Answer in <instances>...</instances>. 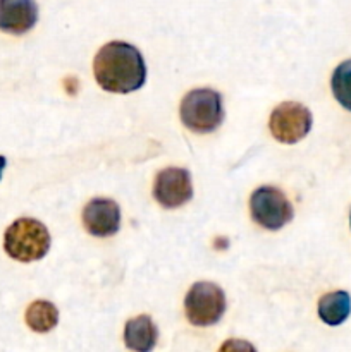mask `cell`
I'll return each mask as SVG.
<instances>
[{
    "label": "cell",
    "instance_id": "6da1fadb",
    "mask_svg": "<svg viewBox=\"0 0 351 352\" xmlns=\"http://www.w3.org/2000/svg\"><path fill=\"white\" fill-rule=\"evenodd\" d=\"M95 79L105 91L131 93L147 79V65L136 47L124 41L103 45L93 62Z\"/></svg>",
    "mask_w": 351,
    "mask_h": 352
},
{
    "label": "cell",
    "instance_id": "7a4b0ae2",
    "mask_svg": "<svg viewBox=\"0 0 351 352\" xmlns=\"http://www.w3.org/2000/svg\"><path fill=\"white\" fill-rule=\"evenodd\" d=\"M3 250L12 260L31 263L41 260L50 250V234L34 219H19L6 230Z\"/></svg>",
    "mask_w": 351,
    "mask_h": 352
},
{
    "label": "cell",
    "instance_id": "3957f363",
    "mask_svg": "<svg viewBox=\"0 0 351 352\" xmlns=\"http://www.w3.org/2000/svg\"><path fill=\"white\" fill-rule=\"evenodd\" d=\"M222 98L209 88L193 89L181 102V120L195 133H212L222 124Z\"/></svg>",
    "mask_w": 351,
    "mask_h": 352
},
{
    "label": "cell",
    "instance_id": "277c9868",
    "mask_svg": "<svg viewBox=\"0 0 351 352\" xmlns=\"http://www.w3.org/2000/svg\"><path fill=\"white\" fill-rule=\"evenodd\" d=\"M184 311L193 325H215L226 311V296L222 289L212 282H196L186 294Z\"/></svg>",
    "mask_w": 351,
    "mask_h": 352
},
{
    "label": "cell",
    "instance_id": "5b68a950",
    "mask_svg": "<svg viewBox=\"0 0 351 352\" xmlns=\"http://www.w3.org/2000/svg\"><path fill=\"white\" fill-rule=\"evenodd\" d=\"M250 212L255 222L267 230H279L291 222L292 206L284 192L272 186L258 188L251 195Z\"/></svg>",
    "mask_w": 351,
    "mask_h": 352
},
{
    "label": "cell",
    "instance_id": "8992f818",
    "mask_svg": "<svg viewBox=\"0 0 351 352\" xmlns=\"http://www.w3.org/2000/svg\"><path fill=\"white\" fill-rule=\"evenodd\" d=\"M312 113L298 102H284L270 113L268 127L272 136L286 144L298 143L312 129Z\"/></svg>",
    "mask_w": 351,
    "mask_h": 352
},
{
    "label": "cell",
    "instance_id": "52a82bcc",
    "mask_svg": "<svg viewBox=\"0 0 351 352\" xmlns=\"http://www.w3.org/2000/svg\"><path fill=\"white\" fill-rule=\"evenodd\" d=\"M153 196L164 208H179L193 196L191 175L186 168L169 167L158 172L153 184Z\"/></svg>",
    "mask_w": 351,
    "mask_h": 352
},
{
    "label": "cell",
    "instance_id": "ba28073f",
    "mask_svg": "<svg viewBox=\"0 0 351 352\" xmlns=\"http://www.w3.org/2000/svg\"><path fill=\"white\" fill-rule=\"evenodd\" d=\"M83 226L95 237L114 236L120 227L119 206L112 199H92L83 210Z\"/></svg>",
    "mask_w": 351,
    "mask_h": 352
},
{
    "label": "cell",
    "instance_id": "9c48e42d",
    "mask_svg": "<svg viewBox=\"0 0 351 352\" xmlns=\"http://www.w3.org/2000/svg\"><path fill=\"white\" fill-rule=\"evenodd\" d=\"M38 7L31 0H0V30L23 34L34 26Z\"/></svg>",
    "mask_w": 351,
    "mask_h": 352
},
{
    "label": "cell",
    "instance_id": "30bf717a",
    "mask_svg": "<svg viewBox=\"0 0 351 352\" xmlns=\"http://www.w3.org/2000/svg\"><path fill=\"white\" fill-rule=\"evenodd\" d=\"M158 340V330L150 316L140 315L124 327V344L133 352H151Z\"/></svg>",
    "mask_w": 351,
    "mask_h": 352
},
{
    "label": "cell",
    "instance_id": "8fae6325",
    "mask_svg": "<svg viewBox=\"0 0 351 352\" xmlns=\"http://www.w3.org/2000/svg\"><path fill=\"white\" fill-rule=\"evenodd\" d=\"M351 313V298L348 292L336 291L322 296L319 301V316L323 323L337 327L348 320Z\"/></svg>",
    "mask_w": 351,
    "mask_h": 352
},
{
    "label": "cell",
    "instance_id": "7c38bea8",
    "mask_svg": "<svg viewBox=\"0 0 351 352\" xmlns=\"http://www.w3.org/2000/svg\"><path fill=\"white\" fill-rule=\"evenodd\" d=\"M24 318H26V325L33 332L47 333L58 323V311L52 302L40 299L28 306Z\"/></svg>",
    "mask_w": 351,
    "mask_h": 352
},
{
    "label": "cell",
    "instance_id": "4fadbf2b",
    "mask_svg": "<svg viewBox=\"0 0 351 352\" xmlns=\"http://www.w3.org/2000/svg\"><path fill=\"white\" fill-rule=\"evenodd\" d=\"M330 86L337 102L344 109L351 110V58L337 65L330 79Z\"/></svg>",
    "mask_w": 351,
    "mask_h": 352
},
{
    "label": "cell",
    "instance_id": "5bb4252c",
    "mask_svg": "<svg viewBox=\"0 0 351 352\" xmlns=\"http://www.w3.org/2000/svg\"><path fill=\"white\" fill-rule=\"evenodd\" d=\"M219 352H257V349L250 342H246V340L229 339L220 346Z\"/></svg>",
    "mask_w": 351,
    "mask_h": 352
},
{
    "label": "cell",
    "instance_id": "9a60e30c",
    "mask_svg": "<svg viewBox=\"0 0 351 352\" xmlns=\"http://www.w3.org/2000/svg\"><path fill=\"white\" fill-rule=\"evenodd\" d=\"M6 164H7L6 157H0V179H2V172L3 168H6Z\"/></svg>",
    "mask_w": 351,
    "mask_h": 352
}]
</instances>
